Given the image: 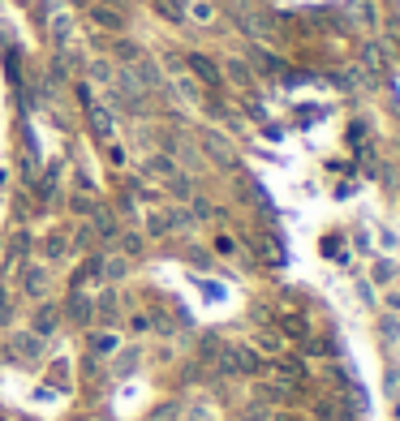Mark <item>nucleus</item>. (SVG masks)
I'll list each match as a JSON object with an SVG mask.
<instances>
[{
  "label": "nucleus",
  "mask_w": 400,
  "mask_h": 421,
  "mask_svg": "<svg viewBox=\"0 0 400 421\" xmlns=\"http://www.w3.org/2000/svg\"><path fill=\"white\" fill-rule=\"evenodd\" d=\"M151 9L160 17H168L172 26H185V0H151Z\"/></svg>",
  "instance_id": "nucleus-8"
},
{
  "label": "nucleus",
  "mask_w": 400,
  "mask_h": 421,
  "mask_svg": "<svg viewBox=\"0 0 400 421\" xmlns=\"http://www.w3.org/2000/svg\"><path fill=\"white\" fill-rule=\"evenodd\" d=\"M185 65H190V69H194V73H198V78H203L207 86H220V82H224V73H220V65H211L207 56H198V52H194V56H190Z\"/></svg>",
  "instance_id": "nucleus-5"
},
{
  "label": "nucleus",
  "mask_w": 400,
  "mask_h": 421,
  "mask_svg": "<svg viewBox=\"0 0 400 421\" xmlns=\"http://www.w3.org/2000/svg\"><path fill=\"white\" fill-rule=\"evenodd\" d=\"M95 314L104 318V323H121V296L116 292H99V301H95Z\"/></svg>",
  "instance_id": "nucleus-7"
},
{
  "label": "nucleus",
  "mask_w": 400,
  "mask_h": 421,
  "mask_svg": "<svg viewBox=\"0 0 400 421\" xmlns=\"http://www.w3.org/2000/svg\"><path fill=\"white\" fill-rule=\"evenodd\" d=\"M185 22L211 26V22H215V5H211V0H185Z\"/></svg>",
  "instance_id": "nucleus-6"
},
{
  "label": "nucleus",
  "mask_w": 400,
  "mask_h": 421,
  "mask_svg": "<svg viewBox=\"0 0 400 421\" xmlns=\"http://www.w3.org/2000/svg\"><path fill=\"white\" fill-rule=\"evenodd\" d=\"M91 353H95V357H116V353H121V335H116L112 327H108V331H95V335H91Z\"/></svg>",
  "instance_id": "nucleus-2"
},
{
  "label": "nucleus",
  "mask_w": 400,
  "mask_h": 421,
  "mask_svg": "<svg viewBox=\"0 0 400 421\" xmlns=\"http://www.w3.org/2000/svg\"><path fill=\"white\" fill-rule=\"evenodd\" d=\"M65 250H69V237H65V232H47V237H43V258H47V262L65 258Z\"/></svg>",
  "instance_id": "nucleus-11"
},
{
  "label": "nucleus",
  "mask_w": 400,
  "mask_h": 421,
  "mask_svg": "<svg viewBox=\"0 0 400 421\" xmlns=\"http://www.w3.org/2000/svg\"><path fill=\"white\" fill-rule=\"evenodd\" d=\"M108 164H112V168H125V164H130V155H125V146H121L116 138L108 142Z\"/></svg>",
  "instance_id": "nucleus-17"
},
{
  "label": "nucleus",
  "mask_w": 400,
  "mask_h": 421,
  "mask_svg": "<svg viewBox=\"0 0 400 421\" xmlns=\"http://www.w3.org/2000/svg\"><path fill=\"white\" fill-rule=\"evenodd\" d=\"M73 211H82V215H91V211H95V202H91L86 193H73Z\"/></svg>",
  "instance_id": "nucleus-21"
},
{
  "label": "nucleus",
  "mask_w": 400,
  "mask_h": 421,
  "mask_svg": "<svg viewBox=\"0 0 400 421\" xmlns=\"http://www.w3.org/2000/svg\"><path fill=\"white\" fill-rule=\"evenodd\" d=\"M138 250H142V237H138V232H125V237H121V254H125V258H134Z\"/></svg>",
  "instance_id": "nucleus-18"
},
{
  "label": "nucleus",
  "mask_w": 400,
  "mask_h": 421,
  "mask_svg": "<svg viewBox=\"0 0 400 421\" xmlns=\"http://www.w3.org/2000/svg\"><path fill=\"white\" fill-rule=\"evenodd\" d=\"M86 13H91V22L99 31H121V13H108L104 5H86Z\"/></svg>",
  "instance_id": "nucleus-12"
},
{
  "label": "nucleus",
  "mask_w": 400,
  "mask_h": 421,
  "mask_svg": "<svg viewBox=\"0 0 400 421\" xmlns=\"http://www.w3.org/2000/svg\"><path fill=\"white\" fill-rule=\"evenodd\" d=\"M73 35H78L73 17H69V13H56V17H52V43H56V47H73Z\"/></svg>",
  "instance_id": "nucleus-3"
},
{
  "label": "nucleus",
  "mask_w": 400,
  "mask_h": 421,
  "mask_svg": "<svg viewBox=\"0 0 400 421\" xmlns=\"http://www.w3.org/2000/svg\"><path fill=\"white\" fill-rule=\"evenodd\" d=\"M362 61H366L370 69H379V65H383V61H379V47H366V52H362Z\"/></svg>",
  "instance_id": "nucleus-22"
},
{
  "label": "nucleus",
  "mask_w": 400,
  "mask_h": 421,
  "mask_svg": "<svg viewBox=\"0 0 400 421\" xmlns=\"http://www.w3.org/2000/svg\"><path fill=\"white\" fill-rule=\"evenodd\" d=\"M146 237H168V215H142Z\"/></svg>",
  "instance_id": "nucleus-16"
},
{
  "label": "nucleus",
  "mask_w": 400,
  "mask_h": 421,
  "mask_svg": "<svg viewBox=\"0 0 400 421\" xmlns=\"http://www.w3.org/2000/svg\"><path fill=\"white\" fill-rule=\"evenodd\" d=\"M69 318H73V323H91V318H95V301L86 292H78V288H73V296H69Z\"/></svg>",
  "instance_id": "nucleus-4"
},
{
  "label": "nucleus",
  "mask_w": 400,
  "mask_h": 421,
  "mask_svg": "<svg viewBox=\"0 0 400 421\" xmlns=\"http://www.w3.org/2000/svg\"><path fill=\"white\" fill-rule=\"evenodd\" d=\"M22 288H26V296H43V288H47V271H43V267H26Z\"/></svg>",
  "instance_id": "nucleus-10"
},
{
  "label": "nucleus",
  "mask_w": 400,
  "mask_h": 421,
  "mask_svg": "<svg viewBox=\"0 0 400 421\" xmlns=\"http://www.w3.org/2000/svg\"><path fill=\"white\" fill-rule=\"evenodd\" d=\"M241 421H259V417H249V413H245V417H241Z\"/></svg>",
  "instance_id": "nucleus-24"
},
{
  "label": "nucleus",
  "mask_w": 400,
  "mask_h": 421,
  "mask_svg": "<svg viewBox=\"0 0 400 421\" xmlns=\"http://www.w3.org/2000/svg\"><path fill=\"white\" fill-rule=\"evenodd\" d=\"M86 116H91V125H95V134L104 138V142H112V138H116V116H112L108 108H99V104H91V108H86Z\"/></svg>",
  "instance_id": "nucleus-1"
},
{
  "label": "nucleus",
  "mask_w": 400,
  "mask_h": 421,
  "mask_svg": "<svg viewBox=\"0 0 400 421\" xmlns=\"http://www.w3.org/2000/svg\"><path fill=\"white\" fill-rule=\"evenodd\" d=\"M52 331H56V310H52V305L35 310V335L43 340V335H52Z\"/></svg>",
  "instance_id": "nucleus-15"
},
{
  "label": "nucleus",
  "mask_w": 400,
  "mask_h": 421,
  "mask_svg": "<svg viewBox=\"0 0 400 421\" xmlns=\"http://www.w3.org/2000/svg\"><path fill=\"white\" fill-rule=\"evenodd\" d=\"M142 172H146V177H160V181L177 177V168H172L168 155H146V159H142Z\"/></svg>",
  "instance_id": "nucleus-9"
},
{
  "label": "nucleus",
  "mask_w": 400,
  "mask_h": 421,
  "mask_svg": "<svg viewBox=\"0 0 400 421\" xmlns=\"http://www.w3.org/2000/svg\"><path fill=\"white\" fill-rule=\"evenodd\" d=\"M220 73H229V78L237 82V86H249V82H254V69H249L245 61H224V69Z\"/></svg>",
  "instance_id": "nucleus-14"
},
{
  "label": "nucleus",
  "mask_w": 400,
  "mask_h": 421,
  "mask_svg": "<svg viewBox=\"0 0 400 421\" xmlns=\"http://www.w3.org/2000/svg\"><path fill=\"white\" fill-rule=\"evenodd\" d=\"M392 276H396V267H392L387 258H379V262H374V284H387Z\"/></svg>",
  "instance_id": "nucleus-19"
},
{
  "label": "nucleus",
  "mask_w": 400,
  "mask_h": 421,
  "mask_svg": "<svg viewBox=\"0 0 400 421\" xmlns=\"http://www.w3.org/2000/svg\"><path fill=\"white\" fill-rule=\"evenodd\" d=\"M39 349H43L39 335H13V353H17V361H35Z\"/></svg>",
  "instance_id": "nucleus-13"
},
{
  "label": "nucleus",
  "mask_w": 400,
  "mask_h": 421,
  "mask_svg": "<svg viewBox=\"0 0 400 421\" xmlns=\"http://www.w3.org/2000/svg\"><path fill=\"white\" fill-rule=\"evenodd\" d=\"M130 327H134V331H151V318H146V314H134Z\"/></svg>",
  "instance_id": "nucleus-23"
},
{
  "label": "nucleus",
  "mask_w": 400,
  "mask_h": 421,
  "mask_svg": "<svg viewBox=\"0 0 400 421\" xmlns=\"http://www.w3.org/2000/svg\"><path fill=\"white\" fill-rule=\"evenodd\" d=\"M215 250H220V254H237V241L220 232V237H215Z\"/></svg>",
  "instance_id": "nucleus-20"
}]
</instances>
